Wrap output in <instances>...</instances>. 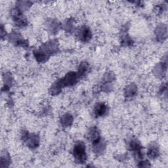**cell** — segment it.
Returning <instances> with one entry per match:
<instances>
[{
  "label": "cell",
  "mask_w": 168,
  "mask_h": 168,
  "mask_svg": "<svg viewBox=\"0 0 168 168\" xmlns=\"http://www.w3.org/2000/svg\"><path fill=\"white\" fill-rule=\"evenodd\" d=\"M80 36L83 41H87L91 38V32L88 28H83L82 30Z\"/></svg>",
  "instance_id": "3"
},
{
  "label": "cell",
  "mask_w": 168,
  "mask_h": 168,
  "mask_svg": "<svg viewBox=\"0 0 168 168\" xmlns=\"http://www.w3.org/2000/svg\"><path fill=\"white\" fill-rule=\"evenodd\" d=\"M107 111V106L106 105L100 103L95 108V114L98 116L104 115Z\"/></svg>",
  "instance_id": "2"
},
{
  "label": "cell",
  "mask_w": 168,
  "mask_h": 168,
  "mask_svg": "<svg viewBox=\"0 0 168 168\" xmlns=\"http://www.w3.org/2000/svg\"><path fill=\"white\" fill-rule=\"evenodd\" d=\"M74 155L75 158L79 162H83L86 159L85 145L82 142L77 143L74 148Z\"/></svg>",
  "instance_id": "1"
}]
</instances>
